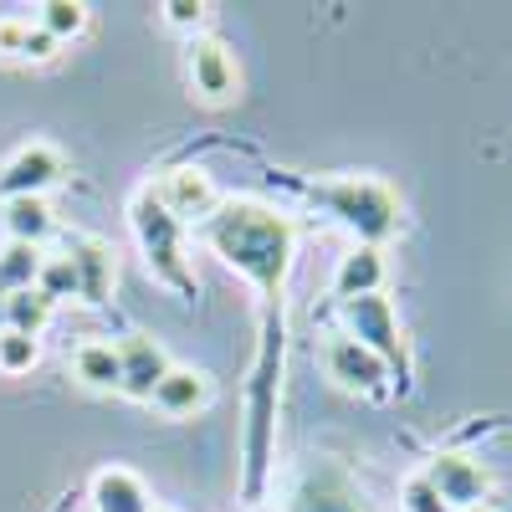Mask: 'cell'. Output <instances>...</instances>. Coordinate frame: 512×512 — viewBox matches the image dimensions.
<instances>
[{
    "instance_id": "cell-1",
    "label": "cell",
    "mask_w": 512,
    "mask_h": 512,
    "mask_svg": "<svg viewBox=\"0 0 512 512\" xmlns=\"http://www.w3.org/2000/svg\"><path fill=\"white\" fill-rule=\"evenodd\" d=\"M205 236L256 287H267V292L282 287L287 256H292L287 216H277V210H267V205H221L216 216L205 221Z\"/></svg>"
},
{
    "instance_id": "cell-2",
    "label": "cell",
    "mask_w": 512,
    "mask_h": 512,
    "mask_svg": "<svg viewBox=\"0 0 512 512\" xmlns=\"http://www.w3.org/2000/svg\"><path fill=\"white\" fill-rule=\"evenodd\" d=\"M128 221H134V236L144 246V262L159 282L180 287V292H195V277L185 267V226L164 210V200L154 195V185H144L134 200H128Z\"/></svg>"
},
{
    "instance_id": "cell-3",
    "label": "cell",
    "mask_w": 512,
    "mask_h": 512,
    "mask_svg": "<svg viewBox=\"0 0 512 512\" xmlns=\"http://www.w3.org/2000/svg\"><path fill=\"white\" fill-rule=\"evenodd\" d=\"M313 200L328 205L333 216L359 236V246H379L384 236L395 231V221H400L395 190L379 185V180H333V185H318Z\"/></svg>"
},
{
    "instance_id": "cell-4",
    "label": "cell",
    "mask_w": 512,
    "mask_h": 512,
    "mask_svg": "<svg viewBox=\"0 0 512 512\" xmlns=\"http://www.w3.org/2000/svg\"><path fill=\"white\" fill-rule=\"evenodd\" d=\"M344 318H349V338H359L364 349H374L379 359H384V369H410V359H405V344H400V318H395V308H390V297H354V303H344Z\"/></svg>"
},
{
    "instance_id": "cell-5",
    "label": "cell",
    "mask_w": 512,
    "mask_h": 512,
    "mask_svg": "<svg viewBox=\"0 0 512 512\" xmlns=\"http://www.w3.org/2000/svg\"><path fill=\"white\" fill-rule=\"evenodd\" d=\"M425 482H431L441 492V502L451 512H466V507H482L487 492H492V472L477 461V456H461V451H441L431 466L420 472Z\"/></svg>"
},
{
    "instance_id": "cell-6",
    "label": "cell",
    "mask_w": 512,
    "mask_h": 512,
    "mask_svg": "<svg viewBox=\"0 0 512 512\" xmlns=\"http://www.w3.org/2000/svg\"><path fill=\"white\" fill-rule=\"evenodd\" d=\"M185 67H190V88L205 103H231L236 88H241V67H236L231 47L216 36H195L190 52H185Z\"/></svg>"
},
{
    "instance_id": "cell-7",
    "label": "cell",
    "mask_w": 512,
    "mask_h": 512,
    "mask_svg": "<svg viewBox=\"0 0 512 512\" xmlns=\"http://www.w3.org/2000/svg\"><path fill=\"white\" fill-rule=\"evenodd\" d=\"M154 195L164 200V210H169L180 226H185V221H210V216L221 210L216 185H210V175H205V169H195V164L169 169V175L154 185Z\"/></svg>"
},
{
    "instance_id": "cell-8",
    "label": "cell",
    "mask_w": 512,
    "mask_h": 512,
    "mask_svg": "<svg viewBox=\"0 0 512 512\" xmlns=\"http://www.w3.org/2000/svg\"><path fill=\"white\" fill-rule=\"evenodd\" d=\"M67 267L77 282L82 303H108V292L118 282V262H113V246L98 236H72L67 241Z\"/></svg>"
},
{
    "instance_id": "cell-9",
    "label": "cell",
    "mask_w": 512,
    "mask_h": 512,
    "mask_svg": "<svg viewBox=\"0 0 512 512\" xmlns=\"http://www.w3.org/2000/svg\"><path fill=\"white\" fill-rule=\"evenodd\" d=\"M62 180V154L52 144H26L6 169H0V195L26 200V195H47Z\"/></svg>"
},
{
    "instance_id": "cell-10",
    "label": "cell",
    "mask_w": 512,
    "mask_h": 512,
    "mask_svg": "<svg viewBox=\"0 0 512 512\" xmlns=\"http://www.w3.org/2000/svg\"><path fill=\"white\" fill-rule=\"evenodd\" d=\"M118 359H123L118 395H128V400H154V384L169 374V354L154 344L149 333H128L123 344H118Z\"/></svg>"
},
{
    "instance_id": "cell-11",
    "label": "cell",
    "mask_w": 512,
    "mask_h": 512,
    "mask_svg": "<svg viewBox=\"0 0 512 512\" xmlns=\"http://www.w3.org/2000/svg\"><path fill=\"white\" fill-rule=\"evenodd\" d=\"M328 374L344 384V390H364V395L384 390V379H390L384 359L374 349H364L359 338H349V333H338L333 344H328Z\"/></svg>"
},
{
    "instance_id": "cell-12",
    "label": "cell",
    "mask_w": 512,
    "mask_h": 512,
    "mask_svg": "<svg viewBox=\"0 0 512 512\" xmlns=\"http://www.w3.org/2000/svg\"><path fill=\"white\" fill-rule=\"evenodd\" d=\"M210 395H216V384H210L205 369H190V364H169V374L154 384V400L164 415H195L210 405Z\"/></svg>"
},
{
    "instance_id": "cell-13",
    "label": "cell",
    "mask_w": 512,
    "mask_h": 512,
    "mask_svg": "<svg viewBox=\"0 0 512 512\" xmlns=\"http://www.w3.org/2000/svg\"><path fill=\"white\" fill-rule=\"evenodd\" d=\"M88 497H93V512H149L154 507L149 487L128 466H103L88 487Z\"/></svg>"
},
{
    "instance_id": "cell-14",
    "label": "cell",
    "mask_w": 512,
    "mask_h": 512,
    "mask_svg": "<svg viewBox=\"0 0 512 512\" xmlns=\"http://www.w3.org/2000/svg\"><path fill=\"white\" fill-rule=\"evenodd\" d=\"M384 287V251L379 246H354L344 262H338L333 272V292L344 297V303H354V297H374Z\"/></svg>"
},
{
    "instance_id": "cell-15",
    "label": "cell",
    "mask_w": 512,
    "mask_h": 512,
    "mask_svg": "<svg viewBox=\"0 0 512 512\" xmlns=\"http://www.w3.org/2000/svg\"><path fill=\"white\" fill-rule=\"evenodd\" d=\"M6 236L21 241V246H41L52 231H57V216H52V205L41 200V195H26V200H6Z\"/></svg>"
},
{
    "instance_id": "cell-16",
    "label": "cell",
    "mask_w": 512,
    "mask_h": 512,
    "mask_svg": "<svg viewBox=\"0 0 512 512\" xmlns=\"http://www.w3.org/2000/svg\"><path fill=\"white\" fill-rule=\"evenodd\" d=\"M77 379L88 384V390H118L123 384V359H118V344H82L77 359H72Z\"/></svg>"
},
{
    "instance_id": "cell-17",
    "label": "cell",
    "mask_w": 512,
    "mask_h": 512,
    "mask_svg": "<svg viewBox=\"0 0 512 512\" xmlns=\"http://www.w3.org/2000/svg\"><path fill=\"white\" fill-rule=\"evenodd\" d=\"M41 262H47V256H41V246H21V241H11L6 251H0V297L36 287Z\"/></svg>"
},
{
    "instance_id": "cell-18",
    "label": "cell",
    "mask_w": 512,
    "mask_h": 512,
    "mask_svg": "<svg viewBox=\"0 0 512 512\" xmlns=\"http://www.w3.org/2000/svg\"><path fill=\"white\" fill-rule=\"evenodd\" d=\"M52 308H57V303H52L47 292H36V287H26V292H11V297H6V328L41 338V328L52 323Z\"/></svg>"
},
{
    "instance_id": "cell-19",
    "label": "cell",
    "mask_w": 512,
    "mask_h": 512,
    "mask_svg": "<svg viewBox=\"0 0 512 512\" xmlns=\"http://www.w3.org/2000/svg\"><path fill=\"white\" fill-rule=\"evenodd\" d=\"M36 26L52 41H72L88 31V6H77V0H47V6H36Z\"/></svg>"
},
{
    "instance_id": "cell-20",
    "label": "cell",
    "mask_w": 512,
    "mask_h": 512,
    "mask_svg": "<svg viewBox=\"0 0 512 512\" xmlns=\"http://www.w3.org/2000/svg\"><path fill=\"white\" fill-rule=\"evenodd\" d=\"M41 364V338L0 328V374H31Z\"/></svg>"
},
{
    "instance_id": "cell-21",
    "label": "cell",
    "mask_w": 512,
    "mask_h": 512,
    "mask_svg": "<svg viewBox=\"0 0 512 512\" xmlns=\"http://www.w3.org/2000/svg\"><path fill=\"white\" fill-rule=\"evenodd\" d=\"M36 292H47L52 303H62V297H77V282H72V267H67V256H47L36 272Z\"/></svg>"
},
{
    "instance_id": "cell-22",
    "label": "cell",
    "mask_w": 512,
    "mask_h": 512,
    "mask_svg": "<svg viewBox=\"0 0 512 512\" xmlns=\"http://www.w3.org/2000/svg\"><path fill=\"white\" fill-rule=\"evenodd\" d=\"M400 507H405V512H451V507L441 502V492L425 482V477H410V482L400 487Z\"/></svg>"
},
{
    "instance_id": "cell-23",
    "label": "cell",
    "mask_w": 512,
    "mask_h": 512,
    "mask_svg": "<svg viewBox=\"0 0 512 512\" xmlns=\"http://www.w3.org/2000/svg\"><path fill=\"white\" fill-rule=\"evenodd\" d=\"M26 36H31V21L26 16H6V21H0V57H21Z\"/></svg>"
},
{
    "instance_id": "cell-24",
    "label": "cell",
    "mask_w": 512,
    "mask_h": 512,
    "mask_svg": "<svg viewBox=\"0 0 512 512\" xmlns=\"http://www.w3.org/2000/svg\"><path fill=\"white\" fill-rule=\"evenodd\" d=\"M164 21L175 26V31H195V26L205 21V6H200V0H169V6H164Z\"/></svg>"
},
{
    "instance_id": "cell-25",
    "label": "cell",
    "mask_w": 512,
    "mask_h": 512,
    "mask_svg": "<svg viewBox=\"0 0 512 512\" xmlns=\"http://www.w3.org/2000/svg\"><path fill=\"white\" fill-rule=\"evenodd\" d=\"M52 52H57V41H52L47 31H41V26L31 21V36H26V52H21V57H26V62H47Z\"/></svg>"
},
{
    "instance_id": "cell-26",
    "label": "cell",
    "mask_w": 512,
    "mask_h": 512,
    "mask_svg": "<svg viewBox=\"0 0 512 512\" xmlns=\"http://www.w3.org/2000/svg\"><path fill=\"white\" fill-rule=\"evenodd\" d=\"M0 328H6V297H0Z\"/></svg>"
},
{
    "instance_id": "cell-27",
    "label": "cell",
    "mask_w": 512,
    "mask_h": 512,
    "mask_svg": "<svg viewBox=\"0 0 512 512\" xmlns=\"http://www.w3.org/2000/svg\"><path fill=\"white\" fill-rule=\"evenodd\" d=\"M466 512H492V507H466Z\"/></svg>"
},
{
    "instance_id": "cell-28",
    "label": "cell",
    "mask_w": 512,
    "mask_h": 512,
    "mask_svg": "<svg viewBox=\"0 0 512 512\" xmlns=\"http://www.w3.org/2000/svg\"><path fill=\"white\" fill-rule=\"evenodd\" d=\"M149 512H169V507H149Z\"/></svg>"
},
{
    "instance_id": "cell-29",
    "label": "cell",
    "mask_w": 512,
    "mask_h": 512,
    "mask_svg": "<svg viewBox=\"0 0 512 512\" xmlns=\"http://www.w3.org/2000/svg\"><path fill=\"white\" fill-rule=\"evenodd\" d=\"M262 512H272V507H262Z\"/></svg>"
}]
</instances>
